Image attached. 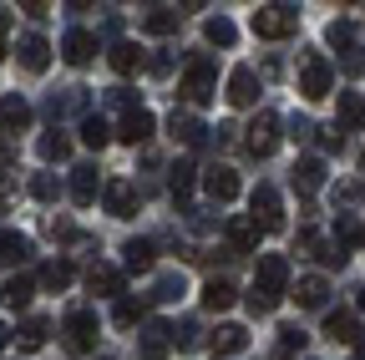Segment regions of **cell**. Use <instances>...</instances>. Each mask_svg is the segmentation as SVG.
<instances>
[{"instance_id": "cell-29", "label": "cell", "mask_w": 365, "mask_h": 360, "mask_svg": "<svg viewBox=\"0 0 365 360\" xmlns=\"http://www.w3.org/2000/svg\"><path fill=\"white\" fill-rule=\"evenodd\" d=\"M203 36H208V46H234V41H239V26L228 21V16H208V21H203Z\"/></svg>"}, {"instance_id": "cell-36", "label": "cell", "mask_w": 365, "mask_h": 360, "mask_svg": "<svg viewBox=\"0 0 365 360\" xmlns=\"http://www.w3.org/2000/svg\"><path fill=\"white\" fill-rule=\"evenodd\" d=\"M16 335H21V345H26V350H41V345H46V335H51V320H41V314H31V320H26V325H21Z\"/></svg>"}, {"instance_id": "cell-38", "label": "cell", "mask_w": 365, "mask_h": 360, "mask_svg": "<svg viewBox=\"0 0 365 360\" xmlns=\"http://www.w3.org/2000/svg\"><path fill=\"white\" fill-rule=\"evenodd\" d=\"M182 294V274H158V284H153V294L148 299H158V304H173Z\"/></svg>"}, {"instance_id": "cell-4", "label": "cell", "mask_w": 365, "mask_h": 360, "mask_svg": "<svg viewBox=\"0 0 365 360\" xmlns=\"http://www.w3.org/2000/svg\"><path fill=\"white\" fill-rule=\"evenodd\" d=\"M249 208H254V223H259L264 234H279L284 229V203H279V193H274L269 183H259L249 193Z\"/></svg>"}, {"instance_id": "cell-44", "label": "cell", "mask_w": 365, "mask_h": 360, "mask_svg": "<svg viewBox=\"0 0 365 360\" xmlns=\"http://www.w3.org/2000/svg\"><path fill=\"white\" fill-rule=\"evenodd\" d=\"M289 138H294V143H309V138H314V122L294 117V127H289Z\"/></svg>"}, {"instance_id": "cell-24", "label": "cell", "mask_w": 365, "mask_h": 360, "mask_svg": "<svg viewBox=\"0 0 365 360\" xmlns=\"http://www.w3.org/2000/svg\"><path fill=\"white\" fill-rule=\"evenodd\" d=\"M294 188H299V193L325 188V163H319V158H299V163H294Z\"/></svg>"}, {"instance_id": "cell-6", "label": "cell", "mask_w": 365, "mask_h": 360, "mask_svg": "<svg viewBox=\"0 0 365 360\" xmlns=\"http://www.w3.org/2000/svg\"><path fill=\"white\" fill-rule=\"evenodd\" d=\"M244 132H249L244 143H249V153H254V158H269L274 148H279V117H274V112H259Z\"/></svg>"}, {"instance_id": "cell-46", "label": "cell", "mask_w": 365, "mask_h": 360, "mask_svg": "<svg viewBox=\"0 0 365 360\" xmlns=\"http://www.w3.org/2000/svg\"><path fill=\"white\" fill-rule=\"evenodd\" d=\"M345 71L360 76V71H365V51H345Z\"/></svg>"}, {"instance_id": "cell-42", "label": "cell", "mask_w": 365, "mask_h": 360, "mask_svg": "<svg viewBox=\"0 0 365 360\" xmlns=\"http://www.w3.org/2000/svg\"><path fill=\"white\" fill-rule=\"evenodd\" d=\"M325 41H330V46H350V41H355V31H350V21H330V31H325Z\"/></svg>"}, {"instance_id": "cell-2", "label": "cell", "mask_w": 365, "mask_h": 360, "mask_svg": "<svg viewBox=\"0 0 365 360\" xmlns=\"http://www.w3.org/2000/svg\"><path fill=\"white\" fill-rule=\"evenodd\" d=\"M294 31H299V11L294 6H264V11H254V36H264V41H284Z\"/></svg>"}, {"instance_id": "cell-30", "label": "cell", "mask_w": 365, "mask_h": 360, "mask_svg": "<svg viewBox=\"0 0 365 360\" xmlns=\"http://www.w3.org/2000/svg\"><path fill=\"white\" fill-rule=\"evenodd\" d=\"M365 127V97L360 92H340V132Z\"/></svg>"}, {"instance_id": "cell-32", "label": "cell", "mask_w": 365, "mask_h": 360, "mask_svg": "<svg viewBox=\"0 0 365 360\" xmlns=\"http://www.w3.org/2000/svg\"><path fill=\"white\" fill-rule=\"evenodd\" d=\"M81 143H86V148H97V153H102V148L112 143V127H107V122H102L97 112H86V117H81Z\"/></svg>"}, {"instance_id": "cell-21", "label": "cell", "mask_w": 365, "mask_h": 360, "mask_svg": "<svg viewBox=\"0 0 365 360\" xmlns=\"http://www.w3.org/2000/svg\"><path fill=\"white\" fill-rule=\"evenodd\" d=\"M71 279H76V264L71 259H51V264L41 269V289H51V294L71 289Z\"/></svg>"}, {"instance_id": "cell-41", "label": "cell", "mask_w": 365, "mask_h": 360, "mask_svg": "<svg viewBox=\"0 0 365 360\" xmlns=\"http://www.w3.org/2000/svg\"><path fill=\"white\" fill-rule=\"evenodd\" d=\"M112 320H117L122 330H132L137 320H143V299H127V294H122V299H117V309H112Z\"/></svg>"}, {"instance_id": "cell-5", "label": "cell", "mask_w": 365, "mask_h": 360, "mask_svg": "<svg viewBox=\"0 0 365 360\" xmlns=\"http://www.w3.org/2000/svg\"><path fill=\"white\" fill-rule=\"evenodd\" d=\"M61 330H66V345H71L76 355H91V350H97V330H102V325H97V314H91V309H71Z\"/></svg>"}, {"instance_id": "cell-12", "label": "cell", "mask_w": 365, "mask_h": 360, "mask_svg": "<svg viewBox=\"0 0 365 360\" xmlns=\"http://www.w3.org/2000/svg\"><path fill=\"white\" fill-rule=\"evenodd\" d=\"M61 56H66V66H86L91 56H97V36L91 31H66V41H61Z\"/></svg>"}, {"instance_id": "cell-9", "label": "cell", "mask_w": 365, "mask_h": 360, "mask_svg": "<svg viewBox=\"0 0 365 360\" xmlns=\"http://www.w3.org/2000/svg\"><path fill=\"white\" fill-rule=\"evenodd\" d=\"M153 127H158V122H153V112H148V107H132V112L117 122V138H122L127 148H143V143L153 138Z\"/></svg>"}, {"instance_id": "cell-28", "label": "cell", "mask_w": 365, "mask_h": 360, "mask_svg": "<svg viewBox=\"0 0 365 360\" xmlns=\"http://www.w3.org/2000/svg\"><path fill=\"white\" fill-rule=\"evenodd\" d=\"M244 299H249V309H254V314H274V309H279V299H284V289H269V284H259V279H254Z\"/></svg>"}, {"instance_id": "cell-52", "label": "cell", "mask_w": 365, "mask_h": 360, "mask_svg": "<svg viewBox=\"0 0 365 360\" xmlns=\"http://www.w3.org/2000/svg\"><path fill=\"white\" fill-rule=\"evenodd\" d=\"M360 173H365V153H360Z\"/></svg>"}, {"instance_id": "cell-43", "label": "cell", "mask_w": 365, "mask_h": 360, "mask_svg": "<svg viewBox=\"0 0 365 360\" xmlns=\"http://www.w3.org/2000/svg\"><path fill=\"white\" fill-rule=\"evenodd\" d=\"M299 254H314V259L325 254V244H319V234H314V229H299Z\"/></svg>"}, {"instance_id": "cell-26", "label": "cell", "mask_w": 365, "mask_h": 360, "mask_svg": "<svg viewBox=\"0 0 365 360\" xmlns=\"http://www.w3.org/2000/svg\"><path fill=\"white\" fill-rule=\"evenodd\" d=\"M249 345V330L244 325H218L213 330V355H239Z\"/></svg>"}, {"instance_id": "cell-8", "label": "cell", "mask_w": 365, "mask_h": 360, "mask_svg": "<svg viewBox=\"0 0 365 360\" xmlns=\"http://www.w3.org/2000/svg\"><path fill=\"white\" fill-rule=\"evenodd\" d=\"M16 61L26 66V71H46V66H51V46H46V36H36V31H26L21 41H16Z\"/></svg>"}, {"instance_id": "cell-47", "label": "cell", "mask_w": 365, "mask_h": 360, "mask_svg": "<svg viewBox=\"0 0 365 360\" xmlns=\"http://www.w3.org/2000/svg\"><path fill=\"white\" fill-rule=\"evenodd\" d=\"M6 31H11V11H0V56L11 51V46H6Z\"/></svg>"}, {"instance_id": "cell-37", "label": "cell", "mask_w": 365, "mask_h": 360, "mask_svg": "<svg viewBox=\"0 0 365 360\" xmlns=\"http://www.w3.org/2000/svg\"><path fill=\"white\" fill-rule=\"evenodd\" d=\"M0 122L16 127V132H26V127H31V107H26L21 97H6V102H0Z\"/></svg>"}, {"instance_id": "cell-7", "label": "cell", "mask_w": 365, "mask_h": 360, "mask_svg": "<svg viewBox=\"0 0 365 360\" xmlns=\"http://www.w3.org/2000/svg\"><path fill=\"white\" fill-rule=\"evenodd\" d=\"M203 193H208L213 203H234V198H239V173L228 168V163L208 168V173H203Z\"/></svg>"}, {"instance_id": "cell-50", "label": "cell", "mask_w": 365, "mask_h": 360, "mask_svg": "<svg viewBox=\"0 0 365 360\" xmlns=\"http://www.w3.org/2000/svg\"><path fill=\"white\" fill-rule=\"evenodd\" d=\"M6 335H11V330H6V325H0V350H6Z\"/></svg>"}, {"instance_id": "cell-23", "label": "cell", "mask_w": 365, "mask_h": 360, "mask_svg": "<svg viewBox=\"0 0 365 360\" xmlns=\"http://www.w3.org/2000/svg\"><path fill=\"white\" fill-rule=\"evenodd\" d=\"M259 223L254 218H228V239H234V254H254L259 249Z\"/></svg>"}, {"instance_id": "cell-25", "label": "cell", "mask_w": 365, "mask_h": 360, "mask_svg": "<svg viewBox=\"0 0 365 360\" xmlns=\"http://www.w3.org/2000/svg\"><path fill=\"white\" fill-rule=\"evenodd\" d=\"M168 345H173V325H158V320H153V325L143 330V360H163Z\"/></svg>"}, {"instance_id": "cell-35", "label": "cell", "mask_w": 365, "mask_h": 360, "mask_svg": "<svg viewBox=\"0 0 365 360\" xmlns=\"http://www.w3.org/2000/svg\"><path fill=\"white\" fill-rule=\"evenodd\" d=\"M178 21H182V6H178V11H173V6H158V11H148V21H143V26H148L153 36H173V31H178Z\"/></svg>"}, {"instance_id": "cell-15", "label": "cell", "mask_w": 365, "mask_h": 360, "mask_svg": "<svg viewBox=\"0 0 365 360\" xmlns=\"http://www.w3.org/2000/svg\"><path fill=\"white\" fill-rule=\"evenodd\" d=\"M254 279L269 284V289H284V284H289V259H284V254H259Z\"/></svg>"}, {"instance_id": "cell-27", "label": "cell", "mask_w": 365, "mask_h": 360, "mask_svg": "<svg viewBox=\"0 0 365 360\" xmlns=\"http://www.w3.org/2000/svg\"><path fill=\"white\" fill-rule=\"evenodd\" d=\"M107 61H112V71H117V76H132L137 66H143V51H137L132 41H117V46L107 51Z\"/></svg>"}, {"instance_id": "cell-39", "label": "cell", "mask_w": 365, "mask_h": 360, "mask_svg": "<svg viewBox=\"0 0 365 360\" xmlns=\"http://www.w3.org/2000/svg\"><path fill=\"white\" fill-rule=\"evenodd\" d=\"M168 183H173V198H188V188L198 183V168H193V163H178Z\"/></svg>"}, {"instance_id": "cell-40", "label": "cell", "mask_w": 365, "mask_h": 360, "mask_svg": "<svg viewBox=\"0 0 365 360\" xmlns=\"http://www.w3.org/2000/svg\"><path fill=\"white\" fill-rule=\"evenodd\" d=\"M31 198H41V203H56V198H61V183H56L51 173H36V178H31Z\"/></svg>"}, {"instance_id": "cell-31", "label": "cell", "mask_w": 365, "mask_h": 360, "mask_svg": "<svg viewBox=\"0 0 365 360\" xmlns=\"http://www.w3.org/2000/svg\"><path fill=\"white\" fill-rule=\"evenodd\" d=\"M31 254V239L16 234V229H0V264H21Z\"/></svg>"}, {"instance_id": "cell-19", "label": "cell", "mask_w": 365, "mask_h": 360, "mask_svg": "<svg viewBox=\"0 0 365 360\" xmlns=\"http://www.w3.org/2000/svg\"><path fill=\"white\" fill-rule=\"evenodd\" d=\"M86 289H91V294H122V269L91 264V269H86Z\"/></svg>"}, {"instance_id": "cell-51", "label": "cell", "mask_w": 365, "mask_h": 360, "mask_svg": "<svg viewBox=\"0 0 365 360\" xmlns=\"http://www.w3.org/2000/svg\"><path fill=\"white\" fill-rule=\"evenodd\" d=\"M0 127H6V122H0ZM0 153H6V138H0Z\"/></svg>"}, {"instance_id": "cell-17", "label": "cell", "mask_w": 365, "mask_h": 360, "mask_svg": "<svg viewBox=\"0 0 365 360\" xmlns=\"http://www.w3.org/2000/svg\"><path fill=\"white\" fill-rule=\"evenodd\" d=\"M234 299H239L234 279H223V274H213V279L203 284V309H213V314H223V309H234Z\"/></svg>"}, {"instance_id": "cell-48", "label": "cell", "mask_w": 365, "mask_h": 360, "mask_svg": "<svg viewBox=\"0 0 365 360\" xmlns=\"http://www.w3.org/2000/svg\"><path fill=\"white\" fill-rule=\"evenodd\" d=\"M355 309H360V314H365V289H360V294H355Z\"/></svg>"}, {"instance_id": "cell-34", "label": "cell", "mask_w": 365, "mask_h": 360, "mask_svg": "<svg viewBox=\"0 0 365 360\" xmlns=\"http://www.w3.org/2000/svg\"><path fill=\"white\" fill-rule=\"evenodd\" d=\"M304 330L299 325H279V340H274V355H284V360H294V355H304Z\"/></svg>"}, {"instance_id": "cell-22", "label": "cell", "mask_w": 365, "mask_h": 360, "mask_svg": "<svg viewBox=\"0 0 365 360\" xmlns=\"http://www.w3.org/2000/svg\"><path fill=\"white\" fill-rule=\"evenodd\" d=\"M122 264H127V274H148L153 269V239H127L122 244Z\"/></svg>"}, {"instance_id": "cell-13", "label": "cell", "mask_w": 365, "mask_h": 360, "mask_svg": "<svg viewBox=\"0 0 365 360\" xmlns=\"http://www.w3.org/2000/svg\"><path fill=\"white\" fill-rule=\"evenodd\" d=\"M31 294H36V279H26V274H11L6 284H0V304H6L11 314L31 309Z\"/></svg>"}, {"instance_id": "cell-14", "label": "cell", "mask_w": 365, "mask_h": 360, "mask_svg": "<svg viewBox=\"0 0 365 360\" xmlns=\"http://www.w3.org/2000/svg\"><path fill=\"white\" fill-rule=\"evenodd\" d=\"M203 132H208V127H203L193 112H173V117H168V138H173V143H182V148L203 143Z\"/></svg>"}, {"instance_id": "cell-1", "label": "cell", "mask_w": 365, "mask_h": 360, "mask_svg": "<svg viewBox=\"0 0 365 360\" xmlns=\"http://www.w3.org/2000/svg\"><path fill=\"white\" fill-rule=\"evenodd\" d=\"M330 86H335V71H330L325 56H304V61H299V97H304V102H325Z\"/></svg>"}, {"instance_id": "cell-18", "label": "cell", "mask_w": 365, "mask_h": 360, "mask_svg": "<svg viewBox=\"0 0 365 360\" xmlns=\"http://www.w3.org/2000/svg\"><path fill=\"white\" fill-rule=\"evenodd\" d=\"M97 188H107V183H97V168H71V203L76 208L97 203Z\"/></svg>"}, {"instance_id": "cell-33", "label": "cell", "mask_w": 365, "mask_h": 360, "mask_svg": "<svg viewBox=\"0 0 365 360\" xmlns=\"http://www.w3.org/2000/svg\"><path fill=\"white\" fill-rule=\"evenodd\" d=\"M36 153H41V163H61V158L71 153V143L51 127V132H41V138H36Z\"/></svg>"}, {"instance_id": "cell-49", "label": "cell", "mask_w": 365, "mask_h": 360, "mask_svg": "<svg viewBox=\"0 0 365 360\" xmlns=\"http://www.w3.org/2000/svg\"><path fill=\"white\" fill-rule=\"evenodd\" d=\"M355 355H360V360H365V340H355Z\"/></svg>"}, {"instance_id": "cell-16", "label": "cell", "mask_w": 365, "mask_h": 360, "mask_svg": "<svg viewBox=\"0 0 365 360\" xmlns=\"http://www.w3.org/2000/svg\"><path fill=\"white\" fill-rule=\"evenodd\" d=\"M294 299H299V309H325V299H330V279H325V274H304V279L294 284Z\"/></svg>"}, {"instance_id": "cell-3", "label": "cell", "mask_w": 365, "mask_h": 360, "mask_svg": "<svg viewBox=\"0 0 365 360\" xmlns=\"http://www.w3.org/2000/svg\"><path fill=\"white\" fill-rule=\"evenodd\" d=\"M213 86H218L213 66H208V61H188V71H182V81H178V92H182V102H188V107H203V102H213Z\"/></svg>"}, {"instance_id": "cell-11", "label": "cell", "mask_w": 365, "mask_h": 360, "mask_svg": "<svg viewBox=\"0 0 365 360\" xmlns=\"http://www.w3.org/2000/svg\"><path fill=\"white\" fill-rule=\"evenodd\" d=\"M102 203H107L112 218H132L137 213V188L127 183V178H112V183L102 188Z\"/></svg>"}, {"instance_id": "cell-10", "label": "cell", "mask_w": 365, "mask_h": 360, "mask_svg": "<svg viewBox=\"0 0 365 360\" xmlns=\"http://www.w3.org/2000/svg\"><path fill=\"white\" fill-rule=\"evenodd\" d=\"M234 107H254L259 102V76H254V66H234L228 71V92H223Z\"/></svg>"}, {"instance_id": "cell-20", "label": "cell", "mask_w": 365, "mask_h": 360, "mask_svg": "<svg viewBox=\"0 0 365 360\" xmlns=\"http://www.w3.org/2000/svg\"><path fill=\"white\" fill-rule=\"evenodd\" d=\"M325 335L335 340V345H355L360 335H355V309H330L325 314Z\"/></svg>"}, {"instance_id": "cell-45", "label": "cell", "mask_w": 365, "mask_h": 360, "mask_svg": "<svg viewBox=\"0 0 365 360\" xmlns=\"http://www.w3.org/2000/svg\"><path fill=\"white\" fill-rule=\"evenodd\" d=\"M21 11H26V21H46V16H51V6H41V0H26Z\"/></svg>"}]
</instances>
